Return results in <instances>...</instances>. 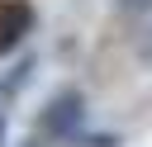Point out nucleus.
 Segmentation results:
<instances>
[{
  "instance_id": "nucleus-2",
  "label": "nucleus",
  "mask_w": 152,
  "mask_h": 147,
  "mask_svg": "<svg viewBox=\"0 0 152 147\" xmlns=\"http://www.w3.org/2000/svg\"><path fill=\"white\" fill-rule=\"evenodd\" d=\"M33 24H38V9L28 0H0V57L19 52L24 38L33 33Z\"/></svg>"
},
{
  "instance_id": "nucleus-4",
  "label": "nucleus",
  "mask_w": 152,
  "mask_h": 147,
  "mask_svg": "<svg viewBox=\"0 0 152 147\" xmlns=\"http://www.w3.org/2000/svg\"><path fill=\"white\" fill-rule=\"evenodd\" d=\"M76 147H119V133H86Z\"/></svg>"
},
{
  "instance_id": "nucleus-5",
  "label": "nucleus",
  "mask_w": 152,
  "mask_h": 147,
  "mask_svg": "<svg viewBox=\"0 0 152 147\" xmlns=\"http://www.w3.org/2000/svg\"><path fill=\"white\" fill-rule=\"evenodd\" d=\"M119 14H152V0H114Z\"/></svg>"
},
{
  "instance_id": "nucleus-3",
  "label": "nucleus",
  "mask_w": 152,
  "mask_h": 147,
  "mask_svg": "<svg viewBox=\"0 0 152 147\" xmlns=\"http://www.w3.org/2000/svg\"><path fill=\"white\" fill-rule=\"evenodd\" d=\"M33 71H38V62H33V57H19V62L10 66V76L0 81V100H14V95L28 85V76H33Z\"/></svg>"
},
{
  "instance_id": "nucleus-6",
  "label": "nucleus",
  "mask_w": 152,
  "mask_h": 147,
  "mask_svg": "<svg viewBox=\"0 0 152 147\" xmlns=\"http://www.w3.org/2000/svg\"><path fill=\"white\" fill-rule=\"evenodd\" d=\"M138 62H152V24H147L142 38H138Z\"/></svg>"
},
{
  "instance_id": "nucleus-1",
  "label": "nucleus",
  "mask_w": 152,
  "mask_h": 147,
  "mask_svg": "<svg viewBox=\"0 0 152 147\" xmlns=\"http://www.w3.org/2000/svg\"><path fill=\"white\" fill-rule=\"evenodd\" d=\"M33 133L48 138V142H62V147H76L86 138V90L76 85H62L33 119Z\"/></svg>"
},
{
  "instance_id": "nucleus-7",
  "label": "nucleus",
  "mask_w": 152,
  "mask_h": 147,
  "mask_svg": "<svg viewBox=\"0 0 152 147\" xmlns=\"http://www.w3.org/2000/svg\"><path fill=\"white\" fill-rule=\"evenodd\" d=\"M0 147H10V114L0 109Z\"/></svg>"
},
{
  "instance_id": "nucleus-8",
  "label": "nucleus",
  "mask_w": 152,
  "mask_h": 147,
  "mask_svg": "<svg viewBox=\"0 0 152 147\" xmlns=\"http://www.w3.org/2000/svg\"><path fill=\"white\" fill-rule=\"evenodd\" d=\"M19 147H52V142H48V138H38V133H28V138H24Z\"/></svg>"
}]
</instances>
